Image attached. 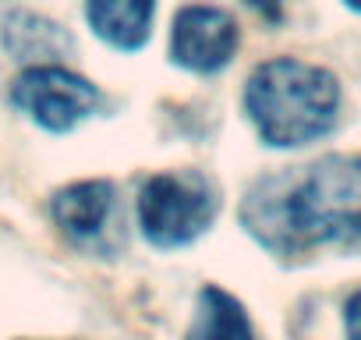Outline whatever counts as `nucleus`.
Returning a JSON list of instances; mask_svg holds the SVG:
<instances>
[{"instance_id": "nucleus-3", "label": "nucleus", "mask_w": 361, "mask_h": 340, "mask_svg": "<svg viewBox=\"0 0 361 340\" xmlns=\"http://www.w3.org/2000/svg\"><path fill=\"white\" fill-rule=\"evenodd\" d=\"M220 195L202 170H163L138 192V227L156 248L192 245L216 220Z\"/></svg>"}, {"instance_id": "nucleus-1", "label": "nucleus", "mask_w": 361, "mask_h": 340, "mask_svg": "<svg viewBox=\"0 0 361 340\" xmlns=\"http://www.w3.org/2000/svg\"><path fill=\"white\" fill-rule=\"evenodd\" d=\"M245 224L283 255L361 241V156L336 152L259 181L245 199Z\"/></svg>"}, {"instance_id": "nucleus-12", "label": "nucleus", "mask_w": 361, "mask_h": 340, "mask_svg": "<svg viewBox=\"0 0 361 340\" xmlns=\"http://www.w3.org/2000/svg\"><path fill=\"white\" fill-rule=\"evenodd\" d=\"M343 4H347L350 11H361V0H343Z\"/></svg>"}, {"instance_id": "nucleus-5", "label": "nucleus", "mask_w": 361, "mask_h": 340, "mask_svg": "<svg viewBox=\"0 0 361 340\" xmlns=\"http://www.w3.org/2000/svg\"><path fill=\"white\" fill-rule=\"evenodd\" d=\"M238 43L241 32L234 15L216 4H188L170 25V61L195 75L224 71L234 61Z\"/></svg>"}, {"instance_id": "nucleus-9", "label": "nucleus", "mask_w": 361, "mask_h": 340, "mask_svg": "<svg viewBox=\"0 0 361 340\" xmlns=\"http://www.w3.org/2000/svg\"><path fill=\"white\" fill-rule=\"evenodd\" d=\"M185 340H255L248 312L241 301L220 287H206L195 305V319Z\"/></svg>"}, {"instance_id": "nucleus-10", "label": "nucleus", "mask_w": 361, "mask_h": 340, "mask_svg": "<svg viewBox=\"0 0 361 340\" xmlns=\"http://www.w3.org/2000/svg\"><path fill=\"white\" fill-rule=\"evenodd\" d=\"M343 326H347V340H361V291L350 294L343 308Z\"/></svg>"}, {"instance_id": "nucleus-7", "label": "nucleus", "mask_w": 361, "mask_h": 340, "mask_svg": "<svg viewBox=\"0 0 361 340\" xmlns=\"http://www.w3.org/2000/svg\"><path fill=\"white\" fill-rule=\"evenodd\" d=\"M156 0H89L85 18L114 50H142L152 36Z\"/></svg>"}, {"instance_id": "nucleus-2", "label": "nucleus", "mask_w": 361, "mask_h": 340, "mask_svg": "<svg viewBox=\"0 0 361 340\" xmlns=\"http://www.w3.org/2000/svg\"><path fill=\"white\" fill-rule=\"evenodd\" d=\"M245 114L273 149H298L333 131L340 114L336 78L298 57H273L245 82Z\"/></svg>"}, {"instance_id": "nucleus-6", "label": "nucleus", "mask_w": 361, "mask_h": 340, "mask_svg": "<svg viewBox=\"0 0 361 340\" xmlns=\"http://www.w3.org/2000/svg\"><path fill=\"white\" fill-rule=\"evenodd\" d=\"M114 213V185L103 178L92 181H75L61 188L50 199V217L61 227V234L75 245H89L103 234L106 220Z\"/></svg>"}, {"instance_id": "nucleus-11", "label": "nucleus", "mask_w": 361, "mask_h": 340, "mask_svg": "<svg viewBox=\"0 0 361 340\" xmlns=\"http://www.w3.org/2000/svg\"><path fill=\"white\" fill-rule=\"evenodd\" d=\"M245 8H252L255 15H262L266 22H280L283 18V4L287 0H241Z\"/></svg>"}, {"instance_id": "nucleus-4", "label": "nucleus", "mask_w": 361, "mask_h": 340, "mask_svg": "<svg viewBox=\"0 0 361 340\" xmlns=\"http://www.w3.org/2000/svg\"><path fill=\"white\" fill-rule=\"evenodd\" d=\"M11 103L47 131H71L99 107V89L64 64H29L11 82Z\"/></svg>"}, {"instance_id": "nucleus-8", "label": "nucleus", "mask_w": 361, "mask_h": 340, "mask_svg": "<svg viewBox=\"0 0 361 340\" xmlns=\"http://www.w3.org/2000/svg\"><path fill=\"white\" fill-rule=\"evenodd\" d=\"M4 43L18 61H25V68L29 64H57L71 50V40L57 22H50L43 15H29V11H18L4 22Z\"/></svg>"}]
</instances>
